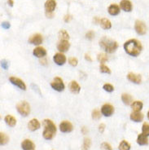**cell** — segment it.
Returning a JSON list of instances; mask_svg holds the SVG:
<instances>
[{
  "label": "cell",
  "instance_id": "obj_1",
  "mask_svg": "<svg viewBox=\"0 0 149 150\" xmlns=\"http://www.w3.org/2000/svg\"><path fill=\"white\" fill-rule=\"evenodd\" d=\"M125 52L131 56H138L143 50L142 43L137 39H129L124 44Z\"/></svg>",
  "mask_w": 149,
  "mask_h": 150
},
{
  "label": "cell",
  "instance_id": "obj_2",
  "mask_svg": "<svg viewBox=\"0 0 149 150\" xmlns=\"http://www.w3.org/2000/svg\"><path fill=\"white\" fill-rule=\"evenodd\" d=\"M44 131L42 133V136L46 140H51L55 136L56 133V126L55 123L50 119H45L43 121Z\"/></svg>",
  "mask_w": 149,
  "mask_h": 150
},
{
  "label": "cell",
  "instance_id": "obj_3",
  "mask_svg": "<svg viewBox=\"0 0 149 150\" xmlns=\"http://www.w3.org/2000/svg\"><path fill=\"white\" fill-rule=\"evenodd\" d=\"M99 46L104 49L106 52L113 53L118 48V43L117 41H115L113 39L103 37L99 41Z\"/></svg>",
  "mask_w": 149,
  "mask_h": 150
},
{
  "label": "cell",
  "instance_id": "obj_4",
  "mask_svg": "<svg viewBox=\"0 0 149 150\" xmlns=\"http://www.w3.org/2000/svg\"><path fill=\"white\" fill-rule=\"evenodd\" d=\"M16 109L18 113H20V115L24 117H27L30 113V105H29L28 102L25 101H20L16 105Z\"/></svg>",
  "mask_w": 149,
  "mask_h": 150
},
{
  "label": "cell",
  "instance_id": "obj_5",
  "mask_svg": "<svg viewBox=\"0 0 149 150\" xmlns=\"http://www.w3.org/2000/svg\"><path fill=\"white\" fill-rule=\"evenodd\" d=\"M51 87L57 92H62L65 89V84H64L63 80L60 77H56L54 78V80L51 83Z\"/></svg>",
  "mask_w": 149,
  "mask_h": 150
},
{
  "label": "cell",
  "instance_id": "obj_6",
  "mask_svg": "<svg viewBox=\"0 0 149 150\" xmlns=\"http://www.w3.org/2000/svg\"><path fill=\"white\" fill-rule=\"evenodd\" d=\"M134 29L136 33L139 35H144L147 33V26L144 24V21L137 20L134 24Z\"/></svg>",
  "mask_w": 149,
  "mask_h": 150
},
{
  "label": "cell",
  "instance_id": "obj_7",
  "mask_svg": "<svg viewBox=\"0 0 149 150\" xmlns=\"http://www.w3.org/2000/svg\"><path fill=\"white\" fill-rule=\"evenodd\" d=\"M101 113L105 117L112 116L114 113V108L110 104H105L101 108Z\"/></svg>",
  "mask_w": 149,
  "mask_h": 150
},
{
  "label": "cell",
  "instance_id": "obj_8",
  "mask_svg": "<svg viewBox=\"0 0 149 150\" xmlns=\"http://www.w3.org/2000/svg\"><path fill=\"white\" fill-rule=\"evenodd\" d=\"M60 131H62L64 133L71 132L73 130V124L70 121H64L60 124Z\"/></svg>",
  "mask_w": 149,
  "mask_h": 150
},
{
  "label": "cell",
  "instance_id": "obj_9",
  "mask_svg": "<svg viewBox=\"0 0 149 150\" xmlns=\"http://www.w3.org/2000/svg\"><path fill=\"white\" fill-rule=\"evenodd\" d=\"M9 80L10 82L15 85L16 87H18L20 89L23 90V91H25L26 90V85L25 83L21 79H20L19 77H9Z\"/></svg>",
  "mask_w": 149,
  "mask_h": 150
},
{
  "label": "cell",
  "instance_id": "obj_10",
  "mask_svg": "<svg viewBox=\"0 0 149 150\" xmlns=\"http://www.w3.org/2000/svg\"><path fill=\"white\" fill-rule=\"evenodd\" d=\"M70 48V43L69 40H60L57 45V49L60 52H67Z\"/></svg>",
  "mask_w": 149,
  "mask_h": 150
},
{
  "label": "cell",
  "instance_id": "obj_11",
  "mask_svg": "<svg viewBox=\"0 0 149 150\" xmlns=\"http://www.w3.org/2000/svg\"><path fill=\"white\" fill-rule=\"evenodd\" d=\"M46 12H53L56 7V1L55 0H47L44 5Z\"/></svg>",
  "mask_w": 149,
  "mask_h": 150
},
{
  "label": "cell",
  "instance_id": "obj_12",
  "mask_svg": "<svg viewBox=\"0 0 149 150\" xmlns=\"http://www.w3.org/2000/svg\"><path fill=\"white\" fill-rule=\"evenodd\" d=\"M42 41H43V38L42 36V34H34L29 39V43L31 44H34V45H39L42 43Z\"/></svg>",
  "mask_w": 149,
  "mask_h": 150
},
{
  "label": "cell",
  "instance_id": "obj_13",
  "mask_svg": "<svg viewBox=\"0 0 149 150\" xmlns=\"http://www.w3.org/2000/svg\"><path fill=\"white\" fill-rule=\"evenodd\" d=\"M127 78L130 82H134L135 84H140L142 82V77L140 74L134 73H129L127 75Z\"/></svg>",
  "mask_w": 149,
  "mask_h": 150
},
{
  "label": "cell",
  "instance_id": "obj_14",
  "mask_svg": "<svg viewBox=\"0 0 149 150\" xmlns=\"http://www.w3.org/2000/svg\"><path fill=\"white\" fill-rule=\"evenodd\" d=\"M54 61L56 64L58 65H63L65 64V62H66V56L63 53L61 52H59V53H56L54 56Z\"/></svg>",
  "mask_w": 149,
  "mask_h": 150
},
{
  "label": "cell",
  "instance_id": "obj_15",
  "mask_svg": "<svg viewBox=\"0 0 149 150\" xmlns=\"http://www.w3.org/2000/svg\"><path fill=\"white\" fill-rule=\"evenodd\" d=\"M120 7L123 11L127 12H131L133 8L132 3L129 0H121V2L120 3Z\"/></svg>",
  "mask_w": 149,
  "mask_h": 150
},
{
  "label": "cell",
  "instance_id": "obj_16",
  "mask_svg": "<svg viewBox=\"0 0 149 150\" xmlns=\"http://www.w3.org/2000/svg\"><path fill=\"white\" fill-rule=\"evenodd\" d=\"M21 148L23 150H35V145L34 143L30 140L26 139L21 143Z\"/></svg>",
  "mask_w": 149,
  "mask_h": 150
},
{
  "label": "cell",
  "instance_id": "obj_17",
  "mask_svg": "<svg viewBox=\"0 0 149 150\" xmlns=\"http://www.w3.org/2000/svg\"><path fill=\"white\" fill-rule=\"evenodd\" d=\"M40 122L38 121V119H36V118H33V119H31L30 121H29V123H28V128L30 129L31 131H37V130H38L40 128Z\"/></svg>",
  "mask_w": 149,
  "mask_h": 150
},
{
  "label": "cell",
  "instance_id": "obj_18",
  "mask_svg": "<svg viewBox=\"0 0 149 150\" xmlns=\"http://www.w3.org/2000/svg\"><path fill=\"white\" fill-rule=\"evenodd\" d=\"M130 119L135 122H140L144 119V114L141 112L134 111L130 114Z\"/></svg>",
  "mask_w": 149,
  "mask_h": 150
},
{
  "label": "cell",
  "instance_id": "obj_19",
  "mask_svg": "<svg viewBox=\"0 0 149 150\" xmlns=\"http://www.w3.org/2000/svg\"><path fill=\"white\" fill-rule=\"evenodd\" d=\"M34 56H35L36 57H38V58H42L44 57L45 56L47 55V51L46 49L42 48V47H38L34 50L33 52Z\"/></svg>",
  "mask_w": 149,
  "mask_h": 150
},
{
  "label": "cell",
  "instance_id": "obj_20",
  "mask_svg": "<svg viewBox=\"0 0 149 150\" xmlns=\"http://www.w3.org/2000/svg\"><path fill=\"white\" fill-rule=\"evenodd\" d=\"M137 144L139 145H148V136H145L144 134H139L137 137Z\"/></svg>",
  "mask_w": 149,
  "mask_h": 150
},
{
  "label": "cell",
  "instance_id": "obj_21",
  "mask_svg": "<svg viewBox=\"0 0 149 150\" xmlns=\"http://www.w3.org/2000/svg\"><path fill=\"white\" fill-rule=\"evenodd\" d=\"M70 92L73 94H78L81 91V87L76 81H72L69 84Z\"/></svg>",
  "mask_w": 149,
  "mask_h": 150
},
{
  "label": "cell",
  "instance_id": "obj_22",
  "mask_svg": "<svg viewBox=\"0 0 149 150\" xmlns=\"http://www.w3.org/2000/svg\"><path fill=\"white\" fill-rule=\"evenodd\" d=\"M108 12L112 16H117L120 13V7L117 4H111L108 8Z\"/></svg>",
  "mask_w": 149,
  "mask_h": 150
},
{
  "label": "cell",
  "instance_id": "obj_23",
  "mask_svg": "<svg viewBox=\"0 0 149 150\" xmlns=\"http://www.w3.org/2000/svg\"><path fill=\"white\" fill-rule=\"evenodd\" d=\"M5 122L11 127H13L16 125V119L11 115H7L5 117Z\"/></svg>",
  "mask_w": 149,
  "mask_h": 150
},
{
  "label": "cell",
  "instance_id": "obj_24",
  "mask_svg": "<svg viewBox=\"0 0 149 150\" xmlns=\"http://www.w3.org/2000/svg\"><path fill=\"white\" fill-rule=\"evenodd\" d=\"M121 100L123 101L125 105H131L132 103H133V98L132 96L129 95V94H126V93H124V94H122V96H121Z\"/></svg>",
  "mask_w": 149,
  "mask_h": 150
},
{
  "label": "cell",
  "instance_id": "obj_25",
  "mask_svg": "<svg viewBox=\"0 0 149 150\" xmlns=\"http://www.w3.org/2000/svg\"><path fill=\"white\" fill-rule=\"evenodd\" d=\"M100 25L104 29H110L112 28V23L107 18H103L100 20Z\"/></svg>",
  "mask_w": 149,
  "mask_h": 150
},
{
  "label": "cell",
  "instance_id": "obj_26",
  "mask_svg": "<svg viewBox=\"0 0 149 150\" xmlns=\"http://www.w3.org/2000/svg\"><path fill=\"white\" fill-rule=\"evenodd\" d=\"M143 106H144L143 103H142L141 101H139V100H137V101H134L132 104H131V107H132L133 110L135 112L141 111L142 109H143Z\"/></svg>",
  "mask_w": 149,
  "mask_h": 150
},
{
  "label": "cell",
  "instance_id": "obj_27",
  "mask_svg": "<svg viewBox=\"0 0 149 150\" xmlns=\"http://www.w3.org/2000/svg\"><path fill=\"white\" fill-rule=\"evenodd\" d=\"M59 38L60 40H69V34L65 29H61L59 31Z\"/></svg>",
  "mask_w": 149,
  "mask_h": 150
},
{
  "label": "cell",
  "instance_id": "obj_28",
  "mask_svg": "<svg viewBox=\"0 0 149 150\" xmlns=\"http://www.w3.org/2000/svg\"><path fill=\"white\" fill-rule=\"evenodd\" d=\"M9 141V137L7 136V135H6L5 133L1 132L0 133V143L1 145H5L7 144V142Z\"/></svg>",
  "mask_w": 149,
  "mask_h": 150
},
{
  "label": "cell",
  "instance_id": "obj_29",
  "mask_svg": "<svg viewBox=\"0 0 149 150\" xmlns=\"http://www.w3.org/2000/svg\"><path fill=\"white\" fill-rule=\"evenodd\" d=\"M97 60H98V61H99V63H101L103 64H105L109 60V57H108V56L106 54L99 53L97 56Z\"/></svg>",
  "mask_w": 149,
  "mask_h": 150
},
{
  "label": "cell",
  "instance_id": "obj_30",
  "mask_svg": "<svg viewBox=\"0 0 149 150\" xmlns=\"http://www.w3.org/2000/svg\"><path fill=\"white\" fill-rule=\"evenodd\" d=\"M130 145L126 140H122L119 145V150H129Z\"/></svg>",
  "mask_w": 149,
  "mask_h": 150
},
{
  "label": "cell",
  "instance_id": "obj_31",
  "mask_svg": "<svg viewBox=\"0 0 149 150\" xmlns=\"http://www.w3.org/2000/svg\"><path fill=\"white\" fill-rule=\"evenodd\" d=\"M101 113H100L98 109H94L93 111H92V114H91V117H92V118L94 119V120H99V118H100V117H101Z\"/></svg>",
  "mask_w": 149,
  "mask_h": 150
},
{
  "label": "cell",
  "instance_id": "obj_32",
  "mask_svg": "<svg viewBox=\"0 0 149 150\" xmlns=\"http://www.w3.org/2000/svg\"><path fill=\"white\" fill-rule=\"evenodd\" d=\"M142 133L144 134L145 136H149V124L145 122L142 126Z\"/></svg>",
  "mask_w": 149,
  "mask_h": 150
},
{
  "label": "cell",
  "instance_id": "obj_33",
  "mask_svg": "<svg viewBox=\"0 0 149 150\" xmlns=\"http://www.w3.org/2000/svg\"><path fill=\"white\" fill-rule=\"evenodd\" d=\"M90 144H91V142H90V140L89 138H85L82 150H89L90 147Z\"/></svg>",
  "mask_w": 149,
  "mask_h": 150
},
{
  "label": "cell",
  "instance_id": "obj_34",
  "mask_svg": "<svg viewBox=\"0 0 149 150\" xmlns=\"http://www.w3.org/2000/svg\"><path fill=\"white\" fill-rule=\"evenodd\" d=\"M99 71L101 72V73H111V70H110V69L108 67V66H106L105 64H101L100 66H99Z\"/></svg>",
  "mask_w": 149,
  "mask_h": 150
},
{
  "label": "cell",
  "instance_id": "obj_35",
  "mask_svg": "<svg viewBox=\"0 0 149 150\" xmlns=\"http://www.w3.org/2000/svg\"><path fill=\"white\" fill-rule=\"evenodd\" d=\"M103 88H104V90H105V91H106V92H113V90H114V87H113V86L112 84H109V83H106V84H105V85H104V87H103Z\"/></svg>",
  "mask_w": 149,
  "mask_h": 150
},
{
  "label": "cell",
  "instance_id": "obj_36",
  "mask_svg": "<svg viewBox=\"0 0 149 150\" xmlns=\"http://www.w3.org/2000/svg\"><path fill=\"white\" fill-rule=\"evenodd\" d=\"M69 63L70 65H72V66H77L78 65V59L75 58V57H70L69 59Z\"/></svg>",
  "mask_w": 149,
  "mask_h": 150
},
{
  "label": "cell",
  "instance_id": "obj_37",
  "mask_svg": "<svg viewBox=\"0 0 149 150\" xmlns=\"http://www.w3.org/2000/svg\"><path fill=\"white\" fill-rule=\"evenodd\" d=\"M101 150H113V149H112V147H111L109 144L105 142L101 145Z\"/></svg>",
  "mask_w": 149,
  "mask_h": 150
},
{
  "label": "cell",
  "instance_id": "obj_38",
  "mask_svg": "<svg viewBox=\"0 0 149 150\" xmlns=\"http://www.w3.org/2000/svg\"><path fill=\"white\" fill-rule=\"evenodd\" d=\"M94 31H92V30H90L88 31L86 34V38L87 39H89V40H92V39H94Z\"/></svg>",
  "mask_w": 149,
  "mask_h": 150
},
{
  "label": "cell",
  "instance_id": "obj_39",
  "mask_svg": "<svg viewBox=\"0 0 149 150\" xmlns=\"http://www.w3.org/2000/svg\"><path fill=\"white\" fill-rule=\"evenodd\" d=\"M2 27L3 28V29H9L11 27V24L9 22H3L2 23Z\"/></svg>",
  "mask_w": 149,
  "mask_h": 150
},
{
  "label": "cell",
  "instance_id": "obj_40",
  "mask_svg": "<svg viewBox=\"0 0 149 150\" xmlns=\"http://www.w3.org/2000/svg\"><path fill=\"white\" fill-rule=\"evenodd\" d=\"M105 130V125L104 123H102V124H100L99 126V131L100 133H104V131Z\"/></svg>",
  "mask_w": 149,
  "mask_h": 150
},
{
  "label": "cell",
  "instance_id": "obj_41",
  "mask_svg": "<svg viewBox=\"0 0 149 150\" xmlns=\"http://www.w3.org/2000/svg\"><path fill=\"white\" fill-rule=\"evenodd\" d=\"M1 64H2V67L4 69H7V68H8V63L6 60H2Z\"/></svg>",
  "mask_w": 149,
  "mask_h": 150
},
{
  "label": "cell",
  "instance_id": "obj_42",
  "mask_svg": "<svg viewBox=\"0 0 149 150\" xmlns=\"http://www.w3.org/2000/svg\"><path fill=\"white\" fill-rule=\"evenodd\" d=\"M71 19H72V16H71L70 15H66L65 16V18H64L65 22H69L70 20H71Z\"/></svg>",
  "mask_w": 149,
  "mask_h": 150
},
{
  "label": "cell",
  "instance_id": "obj_43",
  "mask_svg": "<svg viewBox=\"0 0 149 150\" xmlns=\"http://www.w3.org/2000/svg\"><path fill=\"white\" fill-rule=\"evenodd\" d=\"M100 20H101V19H99L98 16H94L93 18V22L94 24H99V23H100Z\"/></svg>",
  "mask_w": 149,
  "mask_h": 150
},
{
  "label": "cell",
  "instance_id": "obj_44",
  "mask_svg": "<svg viewBox=\"0 0 149 150\" xmlns=\"http://www.w3.org/2000/svg\"><path fill=\"white\" fill-rule=\"evenodd\" d=\"M85 59H86V60H87V61H89V62H91V61H92V59H91V57L88 54H86V55H85Z\"/></svg>",
  "mask_w": 149,
  "mask_h": 150
},
{
  "label": "cell",
  "instance_id": "obj_45",
  "mask_svg": "<svg viewBox=\"0 0 149 150\" xmlns=\"http://www.w3.org/2000/svg\"><path fill=\"white\" fill-rule=\"evenodd\" d=\"M46 16L47 18H52L54 16V14L53 12H46Z\"/></svg>",
  "mask_w": 149,
  "mask_h": 150
},
{
  "label": "cell",
  "instance_id": "obj_46",
  "mask_svg": "<svg viewBox=\"0 0 149 150\" xmlns=\"http://www.w3.org/2000/svg\"><path fill=\"white\" fill-rule=\"evenodd\" d=\"M40 64H42V65H46V64H47V59H42V60H40Z\"/></svg>",
  "mask_w": 149,
  "mask_h": 150
},
{
  "label": "cell",
  "instance_id": "obj_47",
  "mask_svg": "<svg viewBox=\"0 0 149 150\" xmlns=\"http://www.w3.org/2000/svg\"><path fill=\"white\" fill-rule=\"evenodd\" d=\"M82 132L83 134H86V133L88 132V130H87V128H86V126H83V127L82 128Z\"/></svg>",
  "mask_w": 149,
  "mask_h": 150
},
{
  "label": "cell",
  "instance_id": "obj_48",
  "mask_svg": "<svg viewBox=\"0 0 149 150\" xmlns=\"http://www.w3.org/2000/svg\"><path fill=\"white\" fill-rule=\"evenodd\" d=\"M7 3H8V4L10 5L11 7H12L13 4H14V1L13 0H7Z\"/></svg>",
  "mask_w": 149,
  "mask_h": 150
},
{
  "label": "cell",
  "instance_id": "obj_49",
  "mask_svg": "<svg viewBox=\"0 0 149 150\" xmlns=\"http://www.w3.org/2000/svg\"><path fill=\"white\" fill-rule=\"evenodd\" d=\"M148 119H149V111L148 112Z\"/></svg>",
  "mask_w": 149,
  "mask_h": 150
}]
</instances>
